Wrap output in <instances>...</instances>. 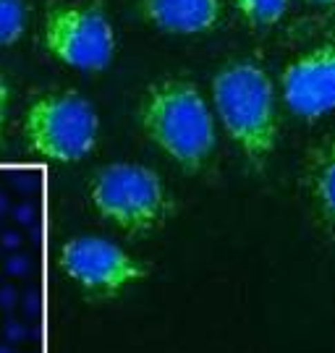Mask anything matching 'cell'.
<instances>
[{
  "instance_id": "6da1fadb",
  "label": "cell",
  "mask_w": 335,
  "mask_h": 353,
  "mask_svg": "<svg viewBox=\"0 0 335 353\" xmlns=\"http://www.w3.org/2000/svg\"><path fill=\"white\" fill-rule=\"evenodd\" d=\"M142 134L184 173H204L215 160L218 134L210 102L189 76L155 79L137 108Z\"/></svg>"
},
{
  "instance_id": "7a4b0ae2",
  "label": "cell",
  "mask_w": 335,
  "mask_h": 353,
  "mask_svg": "<svg viewBox=\"0 0 335 353\" xmlns=\"http://www.w3.org/2000/svg\"><path fill=\"white\" fill-rule=\"evenodd\" d=\"M212 105L249 168L265 170L280 134L270 74L251 58L228 61L212 76Z\"/></svg>"
},
{
  "instance_id": "3957f363",
  "label": "cell",
  "mask_w": 335,
  "mask_h": 353,
  "mask_svg": "<svg viewBox=\"0 0 335 353\" xmlns=\"http://www.w3.org/2000/svg\"><path fill=\"white\" fill-rule=\"evenodd\" d=\"M89 207L128 239H147L168 225L175 199L162 176L142 163H111L89 178Z\"/></svg>"
},
{
  "instance_id": "277c9868",
  "label": "cell",
  "mask_w": 335,
  "mask_h": 353,
  "mask_svg": "<svg viewBox=\"0 0 335 353\" xmlns=\"http://www.w3.org/2000/svg\"><path fill=\"white\" fill-rule=\"evenodd\" d=\"M21 131L29 154L71 165L97 150L99 115L82 92L55 89L29 102Z\"/></svg>"
},
{
  "instance_id": "5b68a950",
  "label": "cell",
  "mask_w": 335,
  "mask_h": 353,
  "mask_svg": "<svg viewBox=\"0 0 335 353\" xmlns=\"http://www.w3.org/2000/svg\"><path fill=\"white\" fill-rule=\"evenodd\" d=\"M42 48L58 63L97 74L115 58V29L97 0H58L42 19Z\"/></svg>"
},
{
  "instance_id": "8992f818",
  "label": "cell",
  "mask_w": 335,
  "mask_h": 353,
  "mask_svg": "<svg viewBox=\"0 0 335 353\" xmlns=\"http://www.w3.org/2000/svg\"><path fill=\"white\" fill-rule=\"evenodd\" d=\"M58 267L89 299H115L149 275V267L102 236H74L58 249Z\"/></svg>"
},
{
  "instance_id": "52a82bcc",
  "label": "cell",
  "mask_w": 335,
  "mask_h": 353,
  "mask_svg": "<svg viewBox=\"0 0 335 353\" xmlns=\"http://www.w3.org/2000/svg\"><path fill=\"white\" fill-rule=\"evenodd\" d=\"M280 92L291 113L314 121L335 110V42L298 52L280 74Z\"/></svg>"
},
{
  "instance_id": "ba28073f",
  "label": "cell",
  "mask_w": 335,
  "mask_h": 353,
  "mask_svg": "<svg viewBox=\"0 0 335 353\" xmlns=\"http://www.w3.org/2000/svg\"><path fill=\"white\" fill-rule=\"evenodd\" d=\"M298 183L314 220L335 236V134H327L307 150Z\"/></svg>"
},
{
  "instance_id": "9c48e42d",
  "label": "cell",
  "mask_w": 335,
  "mask_h": 353,
  "mask_svg": "<svg viewBox=\"0 0 335 353\" xmlns=\"http://www.w3.org/2000/svg\"><path fill=\"white\" fill-rule=\"evenodd\" d=\"M142 19L160 32L199 37L223 19V0H139Z\"/></svg>"
},
{
  "instance_id": "30bf717a",
  "label": "cell",
  "mask_w": 335,
  "mask_h": 353,
  "mask_svg": "<svg viewBox=\"0 0 335 353\" xmlns=\"http://www.w3.org/2000/svg\"><path fill=\"white\" fill-rule=\"evenodd\" d=\"M29 21L26 0H0V48H11L24 37Z\"/></svg>"
},
{
  "instance_id": "8fae6325",
  "label": "cell",
  "mask_w": 335,
  "mask_h": 353,
  "mask_svg": "<svg viewBox=\"0 0 335 353\" xmlns=\"http://www.w3.org/2000/svg\"><path fill=\"white\" fill-rule=\"evenodd\" d=\"M238 13L251 26H273L286 19L291 0H233Z\"/></svg>"
},
{
  "instance_id": "7c38bea8",
  "label": "cell",
  "mask_w": 335,
  "mask_h": 353,
  "mask_svg": "<svg viewBox=\"0 0 335 353\" xmlns=\"http://www.w3.org/2000/svg\"><path fill=\"white\" fill-rule=\"evenodd\" d=\"M307 34H320L323 42H335V6H327L320 16H312L307 21Z\"/></svg>"
},
{
  "instance_id": "4fadbf2b",
  "label": "cell",
  "mask_w": 335,
  "mask_h": 353,
  "mask_svg": "<svg viewBox=\"0 0 335 353\" xmlns=\"http://www.w3.org/2000/svg\"><path fill=\"white\" fill-rule=\"evenodd\" d=\"M8 110H11V87L8 79L0 71V144L6 139V123H8Z\"/></svg>"
},
{
  "instance_id": "5bb4252c",
  "label": "cell",
  "mask_w": 335,
  "mask_h": 353,
  "mask_svg": "<svg viewBox=\"0 0 335 353\" xmlns=\"http://www.w3.org/2000/svg\"><path fill=\"white\" fill-rule=\"evenodd\" d=\"M307 3H314V6H325V8H327V6H335V0H307Z\"/></svg>"
}]
</instances>
